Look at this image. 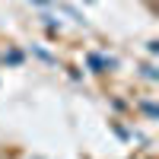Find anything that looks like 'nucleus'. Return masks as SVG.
I'll return each instance as SVG.
<instances>
[{
	"mask_svg": "<svg viewBox=\"0 0 159 159\" xmlns=\"http://www.w3.org/2000/svg\"><path fill=\"white\" fill-rule=\"evenodd\" d=\"M140 76H143V80H150V83H156V80H159L156 70H153V64H143V67H140Z\"/></svg>",
	"mask_w": 159,
	"mask_h": 159,
	"instance_id": "4",
	"label": "nucleus"
},
{
	"mask_svg": "<svg viewBox=\"0 0 159 159\" xmlns=\"http://www.w3.org/2000/svg\"><path fill=\"white\" fill-rule=\"evenodd\" d=\"M3 64H10V67H19V64H22V51H19V48L3 51Z\"/></svg>",
	"mask_w": 159,
	"mask_h": 159,
	"instance_id": "2",
	"label": "nucleus"
},
{
	"mask_svg": "<svg viewBox=\"0 0 159 159\" xmlns=\"http://www.w3.org/2000/svg\"><path fill=\"white\" fill-rule=\"evenodd\" d=\"M140 111L147 115V118H153V121H156V118H159V108H156L153 102H140Z\"/></svg>",
	"mask_w": 159,
	"mask_h": 159,
	"instance_id": "3",
	"label": "nucleus"
},
{
	"mask_svg": "<svg viewBox=\"0 0 159 159\" xmlns=\"http://www.w3.org/2000/svg\"><path fill=\"white\" fill-rule=\"evenodd\" d=\"M45 29H48V35H57L61 25H57V22H45Z\"/></svg>",
	"mask_w": 159,
	"mask_h": 159,
	"instance_id": "5",
	"label": "nucleus"
},
{
	"mask_svg": "<svg viewBox=\"0 0 159 159\" xmlns=\"http://www.w3.org/2000/svg\"><path fill=\"white\" fill-rule=\"evenodd\" d=\"M86 67L92 73H108V70L118 67V61L108 57V54H102V51H86Z\"/></svg>",
	"mask_w": 159,
	"mask_h": 159,
	"instance_id": "1",
	"label": "nucleus"
},
{
	"mask_svg": "<svg viewBox=\"0 0 159 159\" xmlns=\"http://www.w3.org/2000/svg\"><path fill=\"white\" fill-rule=\"evenodd\" d=\"M32 3H42V7H45V3H48V0H32Z\"/></svg>",
	"mask_w": 159,
	"mask_h": 159,
	"instance_id": "6",
	"label": "nucleus"
}]
</instances>
